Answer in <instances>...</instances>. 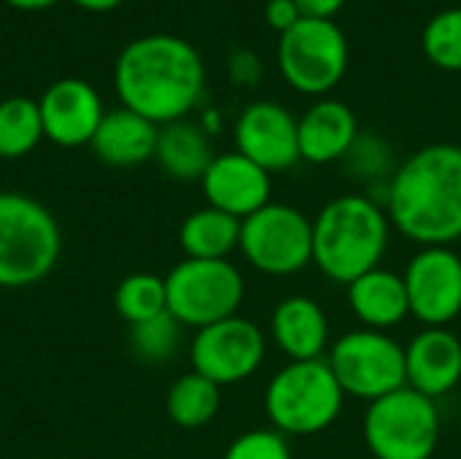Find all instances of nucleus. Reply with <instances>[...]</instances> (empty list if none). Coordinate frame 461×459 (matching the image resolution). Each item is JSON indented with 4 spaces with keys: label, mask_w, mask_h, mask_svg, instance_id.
Wrapping results in <instances>:
<instances>
[{
    "label": "nucleus",
    "mask_w": 461,
    "mask_h": 459,
    "mask_svg": "<svg viewBox=\"0 0 461 459\" xmlns=\"http://www.w3.org/2000/svg\"><path fill=\"white\" fill-rule=\"evenodd\" d=\"M43 135L65 149L92 143L105 111L97 89L84 78H59L38 100Z\"/></svg>",
    "instance_id": "nucleus-14"
},
{
    "label": "nucleus",
    "mask_w": 461,
    "mask_h": 459,
    "mask_svg": "<svg viewBox=\"0 0 461 459\" xmlns=\"http://www.w3.org/2000/svg\"><path fill=\"white\" fill-rule=\"evenodd\" d=\"M265 354L267 338L262 327L238 314L197 330L189 349L192 371L211 379L219 387L251 379L262 368Z\"/></svg>",
    "instance_id": "nucleus-11"
},
{
    "label": "nucleus",
    "mask_w": 461,
    "mask_h": 459,
    "mask_svg": "<svg viewBox=\"0 0 461 459\" xmlns=\"http://www.w3.org/2000/svg\"><path fill=\"white\" fill-rule=\"evenodd\" d=\"M300 160L311 165L340 162L354 141L359 138V122L348 103L343 100H316L300 119Z\"/></svg>",
    "instance_id": "nucleus-18"
},
{
    "label": "nucleus",
    "mask_w": 461,
    "mask_h": 459,
    "mask_svg": "<svg viewBox=\"0 0 461 459\" xmlns=\"http://www.w3.org/2000/svg\"><path fill=\"white\" fill-rule=\"evenodd\" d=\"M424 54L443 70H461V8H446L429 19L421 35Z\"/></svg>",
    "instance_id": "nucleus-28"
},
{
    "label": "nucleus",
    "mask_w": 461,
    "mask_h": 459,
    "mask_svg": "<svg viewBox=\"0 0 461 459\" xmlns=\"http://www.w3.org/2000/svg\"><path fill=\"white\" fill-rule=\"evenodd\" d=\"M402 279L411 317L424 327H446L461 314V257L454 246H421Z\"/></svg>",
    "instance_id": "nucleus-12"
},
{
    "label": "nucleus",
    "mask_w": 461,
    "mask_h": 459,
    "mask_svg": "<svg viewBox=\"0 0 461 459\" xmlns=\"http://www.w3.org/2000/svg\"><path fill=\"white\" fill-rule=\"evenodd\" d=\"M270 338L289 363L324 360L330 352V319L313 298L289 295L270 317Z\"/></svg>",
    "instance_id": "nucleus-17"
},
{
    "label": "nucleus",
    "mask_w": 461,
    "mask_h": 459,
    "mask_svg": "<svg viewBox=\"0 0 461 459\" xmlns=\"http://www.w3.org/2000/svg\"><path fill=\"white\" fill-rule=\"evenodd\" d=\"M181 338H184V325L170 311L130 327V346L146 363L170 360L178 352Z\"/></svg>",
    "instance_id": "nucleus-27"
},
{
    "label": "nucleus",
    "mask_w": 461,
    "mask_h": 459,
    "mask_svg": "<svg viewBox=\"0 0 461 459\" xmlns=\"http://www.w3.org/2000/svg\"><path fill=\"white\" fill-rule=\"evenodd\" d=\"M386 214L419 246H454L461 238V146L429 143L402 160L389 181Z\"/></svg>",
    "instance_id": "nucleus-2"
},
{
    "label": "nucleus",
    "mask_w": 461,
    "mask_h": 459,
    "mask_svg": "<svg viewBox=\"0 0 461 459\" xmlns=\"http://www.w3.org/2000/svg\"><path fill=\"white\" fill-rule=\"evenodd\" d=\"M278 68L303 95H327L348 68V41L335 19H300L278 38Z\"/></svg>",
    "instance_id": "nucleus-10"
},
{
    "label": "nucleus",
    "mask_w": 461,
    "mask_h": 459,
    "mask_svg": "<svg viewBox=\"0 0 461 459\" xmlns=\"http://www.w3.org/2000/svg\"><path fill=\"white\" fill-rule=\"evenodd\" d=\"M235 151L267 173L289 170L300 162L297 116L273 100L246 106L235 122Z\"/></svg>",
    "instance_id": "nucleus-13"
},
{
    "label": "nucleus",
    "mask_w": 461,
    "mask_h": 459,
    "mask_svg": "<svg viewBox=\"0 0 461 459\" xmlns=\"http://www.w3.org/2000/svg\"><path fill=\"white\" fill-rule=\"evenodd\" d=\"M78 8H84V11H92V14H105V11H113V8H119L124 0H73Z\"/></svg>",
    "instance_id": "nucleus-33"
},
{
    "label": "nucleus",
    "mask_w": 461,
    "mask_h": 459,
    "mask_svg": "<svg viewBox=\"0 0 461 459\" xmlns=\"http://www.w3.org/2000/svg\"><path fill=\"white\" fill-rule=\"evenodd\" d=\"M461 381V338L448 327H424L405 346V387L429 400L454 392Z\"/></svg>",
    "instance_id": "nucleus-16"
},
{
    "label": "nucleus",
    "mask_w": 461,
    "mask_h": 459,
    "mask_svg": "<svg viewBox=\"0 0 461 459\" xmlns=\"http://www.w3.org/2000/svg\"><path fill=\"white\" fill-rule=\"evenodd\" d=\"M240 254L265 276H294L313 262V219L289 203H267L240 222Z\"/></svg>",
    "instance_id": "nucleus-8"
},
{
    "label": "nucleus",
    "mask_w": 461,
    "mask_h": 459,
    "mask_svg": "<svg viewBox=\"0 0 461 459\" xmlns=\"http://www.w3.org/2000/svg\"><path fill=\"white\" fill-rule=\"evenodd\" d=\"M346 392L340 390L327 357L286 363L265 390V411L281 436L305 438L332 427L343 411Z\"/></svg>",
    "instance_id": "nucleus-4"
},
{
    "label": "nucleus",
    "mask_w": 461,
    "mask_h": 459,
    "mask_svg": "<svg viewBox=\"0 0 461 459\" xmlns=\"http://www.w3.org/2000/svg\"><path fill=\"white\" fill-rule=\"evenodd\" d=\"M230 76L235 84H243V87H254L262 76V65L257 60L254 51H246V49H238L232 51L230 57Z\"/></svg>",
    "instance_id": "nucleus-31"
},
{
    "label": "nucleus",
    "mask_w": 461,
    "mask_h": 459,
    "mask_svg": "<svg viewBox=\"0 0 461 459\" xmlns=\"http://www.w3.org/2000/svg\"><path fill=\"white\" fill-rule=\"evenodd\" d=\"M221 459H292V446L278 430H249L238 436Z\"/></svg>",
    "instance_id": "nucleus-29"
},
{
    "label": "nucleus",
    "mask_w": 461,
    "mask_h": 459,
    "mask_svg": "<svg viewBox=\"0 0 461 459\" xmlns=\"http://www.w3.org/2000/svg\"><path fill=\"white\" fill-rule=\"evenodd\" d=\"M219 406H221V387L194 371L176 379V384L167 392V417L186 430H197L213 422Z\"/></svg>",
    "instance_id": "nucleus-23"
},
{
    "label": "nucleus",
    "mask_w": 461,
    "mask_h": 459,
    "mask_svg": "<svg viewBox=\"0 0 461 459\" xmlns=\"http://www.w3.org/2000/svg\"><path fill=\"white\" fill-rule=\"evenodd\" d=\"M43 135L38 100L30 97H5L0 103V157L16 160L30 154Z\"/></svg>",
    "instance_id": "nucleus-24"
},
{
    "label": "nucleus",
    "mask_w": 461,
    "mask_h": 459,
    "mask_svg": "<svg viewBox=\"0 0 461 459\" xmlns=\"http://www.w3.org/2000/svg\"><path fill=\"white\" fill-rule=\"evenodd\" d=\"M327 363L346 392L357 400H378L405 387V346L381 330H351L340 335Z\"/></svg>",
    "instance_id": "nucleus-9"
},
{
    "label": "nucleus",
    "mask_w": 461,
    "mask_h": 459,
    "mask_svg": "<svg viewBox=\"0 0 461 459\" xmlns=\"http://www.w3.org/2000/svg\"><path fill=\"white\" fill-rule=\"evenodd\" d=\"M365 446L375 459H432L440 444L438 400L402 387L367 403Z\"/></svg>",
    "instance_id": "nucleus-6"
},
{
    "label": "nucleus",
    "mask_w": 461,
    "mask_h": 459,
    "mask_svg": "<svg viewBox=\"0 0 461 459\" xmlns=\"http://www.w3.org/2000/svg\"><path fill=\"white\" fill-rule=\"evenodd\" d=\"M340 162L351 179H357L367 187L365 195L375 192V187H381L389 195V181L400 168L392 157L389 143L378 135H365V133H359V138L354 141V146L348 149V154Z\"/></svg>",
    "instance_id": "nucleus-25"
},
{
    "label": "nucleus",
    "mask_w": 461,
    "mask_h": 459,
    "mask_svg": "<svg viewBox=\"0 0 461 459\" xmlns=\"http://www.w3.org/2000/svg\"><path fill=\"white\" fill-rule=\"evenodd\" d=\"M113 87L124 108L162 127L184 119L200 103L205 65L189 41L151 32L122 49L113 65Z\"/></svg>",
    "instance_id": "nucleus-1"
},
{
    "label": "nucleus",
    "mask_w": 461,
    "mask_h": 459,
    "mask_svg": "<svg viewBox=\"0 0 461 459\" xmlns=\"http://www.w3.org/2000/svg\"><path fill=\"white\" fill-rule=\"evenodd\" d=\"M62 252V233L46 206L30 195L0 192V289L43 281Z\"/></svg>",
    "instance_id": "nucleus-5"
},
{
    "label": "nucleus",
    "mask_w": 461,
    "mask_h": 459,
    "mask_svg": "<svg viewBox=\"0 0 461 459\" xmlns=\"http://www.w3.org/2000/svg\"><path fill=\"white\" fill-rule=\"evenodd\" d=\"M213 149L208 133L200 124L186 119L170 122L159 127L154 160L159 168L176 181H203L205 170L213 162Z\"/></svg>",
    "instance_id": "nucleus-21"
},
{
    "label": "nucleus",
    "mask_w": 461,
    "mask_h": 459,
    "mask_svg": "<svg viewBox=\"0 0 461 459\" xmlns=\"http://www.w3.org/2000/svg\"><path fill=\"white\" fill-rule=\"evenodd\" d=\"M157 138H159V124L122 106L105 111L89 146L95 157L111 168H135L154 157Z\"/></svg>",
    "instance_id": "nucleus-19"
},
{
    "label": "nucleus",
    "mask_w": 461,
    "mask_h": 459,
    "mask_svg": "<svg viewBox=\"0 0 461 459\" xmlns=\"http://www.w3.org/2000/svg\"><path fill=\"white\" fill-rule=\"evenodd\" d=\"M300 19H303V14H300V8H297L294 0H267L265 3V22L278 35L286 32V30H292Z\"/></svg>",
    "instance_id": "nucleus-30"
},
{
    "label": "nucleus",
    "mask_w": 461,
    "mask_h": 459,
    "mask_svg": "<svg viewBox=\"0 0 461 459\" xmlns=\"http://www.w3.org/2000/svg\"><path fill=\"white\" fill-rule=\"evenodd\" d=\"M113 306L130 327L165 314L167 311L165 279H159L154 273H132V276L122 279V284L116 287V295H113Z\"/></svg>",
    "instance_id": "nucleus-26"
},
{
    "label": "nucleus",
    "mask_w": 461,
    "mask_h": 459,
    "mask_svg": "<svg viewBox=\"0 0 461 459\" xmlns=\"http://www.w3.org/2000/svg\"><path fill=\"white\" fill-rule=\"evenodd\" d=\"M392 222L381 203L367 195H338L313 216V265L335 284H351L389 249Z\"/></svg>",
    "instance_id": "nucleus-3"
},
{
    "label": "nucleus",
    "mask_w": 461,
    "mask_h": 459,
    "mask_svg": "<svg viewBox=\"0 0 461 459\" xmlns=\"http://www.w3.org/2000/svg\"><path fill=\"white\" fill-rule=\"evenodd\" d=\"M273 173L243 157L240 151L216 154L203 176V195L211 208H219L235 219H246L265 208L273 195Z\"/></svg>",
    "instance_id": "nucleus-15"
},
{
    "label": "nucleus",
    "mask_w": 461,
    "mask_h": 459,
    "mask_svg": "<svg viewBox=\"0 0 461 459\" xmlns=\"http://www.w3.org/2000/svg\"><path fill=\"white\" fill-rule=\"evenodd\" d=\"M178 243L189 260H227L240 243V219L211 206L197 208L181 222Z\"/></svg>",
    "instance_id": "nucleus-22"
},
{
    "label": "nucleus",
    "mask_w": 461,
    "mask_h": 459,
    "mask_svg": "<svg viewBox=\"0 0 461 459\" xmlns=\"http://www.w3.org/2000/svg\"><path fill=\"white\" fill-rule=\"evenodd\" d=\"M303 19H335V14L346 5V0H294Z\"/></svg>",
    "instance_id": "nucleus-32"
},
{
    "label": "nucleus",
    "mask_w": 461,
    "mask_h": 459,
    "mask_svg": "<svg viewBox=\"0 0 461 459\" xmlns=\"http://www.w3.org/2000/svg\"><path fill=\"white\" fill-rule=\"evenodd\" d=\"M167 311L184 327H208L238 314L246 298L243 273L230 260H184L165 276Z\"/></svg>",
    "instance_id": "nucleus-7"
},
{
    "label": "nucleus",
    "mask_w": 461,
    "mask_h": 459,
    "mask_svg": "<svg viewBox=\"0 0 461 459\" xmlns=\"http://www.w3.org/2000/svg\"><path fill=\"white\" fill-rule=\"evenodd\" d=\"M348 308L367 330H392L411 317L408 289L402 273L373 268L348 287Z\"/></svg>",
    "instance_id": "nucleus-20"
},
{
    "label": "nucleus",
    "mask_w": 461,
    "mask_h": 459,
    "mask_svg": "<svg viewBox=\"0 0 461 459\" xmlns=\"http://www.w3.org/2000/svg\"><path fill=\"white\" fill-rule=\"evenodd\" d=\"M5 3L19 8V11H43V8L54 5L57 0H5Z\"/></svg>",
    "instance_id": "nucleus-34"
}]
</instances>
